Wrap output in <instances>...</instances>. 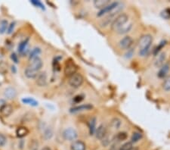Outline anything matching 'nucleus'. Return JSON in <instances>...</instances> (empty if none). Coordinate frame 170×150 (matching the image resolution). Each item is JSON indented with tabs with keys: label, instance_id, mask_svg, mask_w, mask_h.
<instances>
[{
	"label": "nucleus",
	"instance_id": "1",
	"mask_svg": "<svg viewBox=\"0 0 170 150\" xmlns=\"http://www.w3.org/2000/svg\"><path fill=\"white\" fill-rule=\"evenodd\" d=\"M153 43V37L151 34H144L138 40L139 55L141 56H145L150 52L151 44Z\"/></svg>",
	"mask_w": 170,
	"mask_h": 150
},
{
	"label": "nucleus",
	"instance_id": "2",
	"mask_svg": "<svg viewBox=\"0 0 170 150\" xmlns=\"http://www.w3.org/2000/svg\"><path fill=\"white\" fill-rule=\"evenodd\" d=\"M129 21V16L126 13H121L117 15L111 23V30L117 32L119 29L122 28Z\"/></svg>",
	"mask_w": 170,
	"mask_h": 150
},
{
	"label": "nucleus",
	"instance_id": "3",
	"mask_svg": "<svg viewBox=\"0 0 170 150\" xmlns=\"http://www.w3.org/2000/svg\"><path fill=\"white\" fill-rule=\"evenodd\" d=\"M83 77L80 74L76 73L73 75L70 76L68 79V84H70V86L73 88H79V86H82L83 84Z\"/></svg>",
	"mask_w": 170,
	"mask_h": 150
},
{
	"label": "nucleus",
	"instance_id": "4",
	"mask_svg": "<svg viewBox=\"0 0 170 150\" xmlns=\"http://www.w3.org/2000/svg\"><path fill=\"white\" fill-rule=\"evenodd\" d=\"M77 137H78V133L73 128H67L63 132V137L66 140L73 141L77 138Z\"/></svg>",
	"mask_w": 170,
	"mask_h": 150
},
{
	"label": "nucleus",
	"instance_id": "5",
	"mask_svg": "<svg viewBox=\"0 0 170 150\" xmlns=\"http://www.w3.org/2000/svg\"><path fill=\"white\" fill-rule=\"evenodd\" d=\"M133 44V39L129 36H126L122 39H121L119 42V47L121 49H130Z\"/></svg>",
	"mask_w": 170,
	"mask_h": 150
},
{
	"label": "nucleus",
	"instance_id": "6",
	"mask_svg": "<svg viewBox=\"0 0 170 150\" xmlns=\"http://www.w3.org/2000/svg\"><path fill=\"white\" fill-rule=\"evenodd\" d=\"M119 2H112L110 5H108V6L105 7V8L99 11V12H98L97 16L98 17H101V16L104 15V14H110L111 12H113V10L115 9L116 7L117 6Z\"/></svg>",
	"mask_w": 170,
	"mask_h": 150
},
{
	"label": "nucleus",
	"instance_id": "7",
	"mask_svg": "<svg viewBox=\"0 0 170 150\" xmlns=\"http://www.w3.org/2000/svg\"><path fill=\"white\" fill-rule=\"evenodd\" d=\"M77 67L74 64L73 61H68L65 65L64 68V74L68 77L73 75L74 74L77 73Z\"/></svg>",
	"mask_w": 170,
	"mask_h": 150
},
{
	"label": "nucleus",
	"instance_id": "8",
	"mask_svg": "<svg viewBox=\"0 0 170 150\" xmlns=\"http://www.w3.org/2000/svg\"><path fill=\"white\" fill-rule=\"evenodd\" d=\"M43 65V62L42 61V59L39 57L35 58V59H32L29 60V65L28 67H30V68L32 69L37 70V71L39 72V70L42 68Z\"/></svg>",
	"mask_w": 170,
	"mask_h": 150
},
{
	"label": "nucleus",
	"instance_id": "9",
	"mask_svg": "<svg viewBox=\"0 0 170 150\" xmlns=\"http://www.w3.org/2000/svg\"><path fill=\"white\" fill-rule=\"evenodd\" d=\"M13 112V107L9 104H3L0 107V115L3 117H8Z\"/></svg>",
	"mask_w": 170,
	"mask_h": 150
},
{
	"label": "nucleus",
	"instance_id": "10",
	"mask_svg": "<svg viewBox=\"0 0 170 150\" xmlns=\"http://www.w3.org/2000/svg\"><path fill=\"white\" fill-rule=\"evenodd\" d=\"M29 38H27L24 40L21 41L19 43L18 47V51L20 55H21L22 56H24V55H26L27 52H28V44H29Z\"/></svg>",
	"mask_w": 170,
	"mask_h": 150
},
{
	"label": "nucleus",
	"instance_id": "11",
	"mask_svg": "<svg viewBox=\"0 0 170 150\" xmlns=\"http://www.w3.org/2000/svg\"><path fill=\"white\" fill-rule=\"evenodd\" d=\"M95 136L98 140H102L107 136V127L104 124H100L95 131Z\"/></svg>",
	"mask_w": 170,
	"mask_h": 150
},
{
	"label": "nucleus",
	"instance_id": "12",
	"mask_svg": "<svg viewBox=\"0 0 170 150\" xmlns=\"http://www.w3.org/2000/svg\"><path fill=\"white\" fill-rule=\"evenodd\" d=\"M36 83L39 86H46L47 85V75L46 72H41L38 74L36 77Z\"/></svg>",
	"mask_w": 170,
	"mask_h": 150
},
{
	"label": "nucleus",
	"instance_id": "13",
	"mask_svg": "<svg viewBox=\"0 0 170 150\" xmlns=\"http://www.w3.org/2000/svg\"><path fill=\"white\" fill-rule=\"evenodd\" d=\"M165 61H166V53L163 52H160V53H159L156 56V59H155L154 60V66L156 67V68H160L161 67L166 63Z\"/></svg>",
	"mask_w": 170,
	"mask_h": 150
},
{
	"label": "nucleus",
	"instance_id": "14",
	"mask_svg": "<svg viewBox=\"0 0 170 150\" xmlns=\"http://www.w3.org/2000/svg\"><path fill=\"white\" fill-rule=\"evenodd\" d=\"M170 70V65L169 63H165L161 68H160V70L157 73V76L159 78L164 79L165 77H167L168 73H169Z\"/></svg>",
	"mask_w": 170,
	"mask_h": 150
},
{
	"label": "nucleus",
	"instance_id": "15",
	"mask_svg": "<svg viewBox=\"0 0 170 150\" xmlns=\"http://www.w3.org/2000/svg\"><path fill=\"white\" fill-rule=\"evenodd\" d=\"M92 108H93V106H92L91 104H84L80 105V106H75V107L70 108V111L71 113H77L82 111H88V110L92 109Z\"/></svg>",
	"mask_w": 170,
	"mask_h": 150
},
{
	"label": "nucleus",
	"instance_id": "16",
	"mask_svg": "<svg viewBox=\"0 0 170 150\" xmlns=\"http://www.w3.org/2000/svg\"><path fill=\"white\" fill-rule=\"evenodd\" d=\"M4 96L7 99H14L17 96V91L12 86H8V87L5 88L4 90Z\"/></svg>",
	"mask_w": 170,
	"mask_h": 150
},
{
	"label": "nucleus",
	"instance_id": "17",
	"mask_svg": "<svg viewBox=\"0 0 170 150\" xmlns=\"http://www.w3.org/2000/svg\"><path fill=\"white\" fill-rule=\"evenodd\" d=\"M112 2L110 0H95L93 2V5L95 8H98V9H103L105 7L110 5Z\"/></svg>",
	"mask_w": 170,
	"mask_h": 150
},
{
	"label": "nucleus",
	"instance_id": "18",
	"mask_svg": "<svg viewBox=\"0 0 170 150\" xmlns=\"http://www.w3.org/2000/svg\"><path fill=\"white\" fill-rule=\"evenodd\" d=\"M70 149L71 150H86V146L82 140H76L71 144Z\"/></svg>",
	"mask_w": 170,
	"mask_h": 150
},
{
	"label": "nucleus",
	"instance_id": "19",
	"mask_svg": "<svg viewBox=\"0 0 170 150\" xmlns=\"http://www.w3.org/2000/svg\"><path fill=\"white\" fill-rule=\"evenodd\" d=\"M88 130H89V133L91 136L95 134V131H96V118L95 117L90 118L88 123Z\"/></svg>",
	"mask_w": 170,
	"mask_h": 150
},
{
	"label": "nucleus",
	"instance_id": "20",
	"mask_svg": "<svg viewBox=\"0 0 170 150\" xmlns=\"http://www.w3.org/2000/svg\"><path fill=\"white\" fill-rule=\"evenodd\" d=\"M38 71L37 70L32 69V68H30V67H28V68H26L24 70V75L26 76L28 78L30 79H32V78H35L37 77L38 75Z\"/></svg>",
	"mask_w": 170,
	"mask_h": 150
},
{
	"label": "nucleus",
	"instance_id": "21",
	"mask_svg": "<svg viewBox=\"0 0 170 150\" xmlns=\"http://www.w3.org/2000/svg\"><path fill=\"white\" fill-rule=\"evenodd\" d=\"M29 133V130L26 127H19L16 130V135L19 138H23Z\"/></svg>",
	"mask_w": 170,
	"mask_h": 150
},
{
	"label": "nucleus",
	"instance_id": "22",
	"mask_svg": "<svg viewBox=\"0 0 170 150\" xmlns=\"http://www.w3.org/2000/svg\"><path fill=\"white\" fill-rule=\"evenodd\" d=\"M132 23H129L127 24V23H126V24L123 25V26L122 27V28H120L118 30H117V33L119 34H125L128 33V32H129L130 30L132 29Z\"/></svg>",
	"mask_w": 170,
	"mask_h": 150
},
{
	"label": "nucleus",
	"instance_id": "23",
	"mask_svg": "<svg viewBox=\"0 0 170 150\" xmlns=\"http://www.w3.org/2000/svg\"><path fill=\"white\" fill-rule=\"evenodd\" d=\"M22 102L23 104L29 105V106H33V107H36V106H38V102L36 99L33 98H30V97H27V98L22 99Z\"/></svg>",
	"mask_w": 170,
	"mask_h": 150
},
{
	"label": "nucleus",
	"instance_id": "24",
	"mask_svg": "<svg viewBox=\"0 0 170 150\" xmlns=\"http://www.w3.org/2000/svg\"><path fill=\"white\" fill-rule=\"evenodd\" d=\"M42 136L45 140H50V139L53 137V130H52L51 127H46L44 129V131H43Z\"/></svg>",
	"mask_w": 170,
	"mask_h": 150
},
{
	"label": "nucleus",
	"instance_id": "25",
	"mask_svg": "<svg viewBox=\"0 0 170 150\" xmlns=\"http://www.w3.org/2000/svg\"><path fill=\"white\" fill-rule=\"evenodd\" d=\"M40 53H41V49L39 48V47H35L34 49H32V51L30 52V55H29V60L39 57V55Z\"/></svg>",
	"mask_w": 170,
	"mask_h": 150
},
{
	"label": "nucleus",
	"instance_id": "26",
	"mask_svg": "<svg viewBox=\"0 0 170 150\" xmlns=\"http://www.w3.org/2000/svg\"><path fill=\"white\" fill-rule=\"evenodd\" d=\"M162 87L166 92L170 91V75H168L164 78L162 84Z\"/></svg>",
	"mask_w": 170,
	"mask_h": 150
},
{
	"label": "nucleus",
	"instance_id": "27",
	"mask_svg": "<svg viewBox=\"0 0 170 150\" xmlns=\"http://www.w3.org/2000/svg\"><path fill=\"white\" fill-rule=\"evenodd\" d=\"M142 138V133H141L140 132L135 131V132H134V133H132V135L131 142H132V143H135V142H138V141L140 140Z\"/></svg>",
	"mask_w": 170,
	"mask_h": 150
},
{
	"label": "nucleus",
	"instance_id": "28",
	"mask_svg": "<svg viewBox=\"0 0 170 150\" xmlns=\"http://www.w3.org/2000/svg\"><path fill=\"white\" fill-rule=\"evenodd\" d=\"M8 23L6 20H2L0 21V34H4L6 30H8Z\"/></svg>",
	"mask_w": 170,
	"mask_h": 150
},
{
	"label": "nucleus",
	"instance_id": "29",
	"mask_svg": "<svg viewBox=\"0 0 170 150\" xmlns=\"http://www.w3.org/2000/svg\"><path fill=\"white\" fill-rule=\"evenodd\" d=\"M128 135L126 132H120V133H117L115 136V140H117L118 142H121V141L126 140L127 139Z\"/></svg>",
	"mask_w": 170,
	"mask_h": 150
},
{
	"label": "nucleus",
	"instance_id": "30",
	"mask_svg": "<svg viewBox=\"0 0 170 150\" xmlns=\"http://www.w3.org/2000/svg\"><path fill=\"white\" fill-rule=\"evenodd\" d=\"M166 40L161 41V42L160 43V44H159L158 46H157L156 48H155V49L153 50V54H154L155 56H157V55H158L159 53H160L161 49H162L166 46Z\"/></svg>",
	"mask_w": 170,
	"mask_h": 150
},
{
	"label": "nucleus",
	"instance_id": "31",
	"mask_svg": "<svg viewBox=\"0 0 170 150\" xmlns=\"http://www.w3.org/2000/svg\"><path fill=\"white\" fill-rule=\"evenodd\" d=\"M110 126L115 130L119 129L121 126V121L119 118H113L110 122Z\"/></svg>",
	"mask_w": 170,
	"mask_h": 150
},
{
	"label": "nucleus",
	"instance_id": "32",
	"mask_svg": "<svg viewBox=\"0 0 170 150\" xmlns=\"http://www.w3.org/2000/svg\"><path fill=\"white\" fill-rule=\"evenodd\" d=\"M160 16L162 18L165 20L170 19V8H166L160 12Z\"/></svg>",
	"mask_w": 170,
	"mask_h": 150
},
{
	"label": "nucleus",
	"instance_id": "33",
	"mask_svg": "<svg viewBox=\"0 0 170 150\" xmlns=\"http://www.w3.org/2000/svg\"><path fill=\"white\" fill-rule=\"evenodd\" d=\"M29 149L30 150L39 149V142L37 140H32L29 142Z\"/></svg>",
	"mask_w": 170,
	"mask_h": 150
},
{
	"label": "nucleus",
	"instance_id": "34",
	"mask_svg": "<svg viewBox=\"0 0 170 150\" xmlns=\"http://www.w3.org/2000/svg\"><path fill=\"white\" fill-rule=\"evenodd\" d=\"M133 148V143L132 142H126L120 146L119 150H132Z\"/></svg>",
	"mask_w": 170,
	"mask_h": 150
},
{
	"label": "nucleus",
	"instance_id": "35",
	"mask_svg": "<svg viewBox=\"0 0 170 150\" xmlns=\"http://www.w3.org/2000/svg\"><path fill=\"white\" fill-rule=\"evenodd\" d=\"M30 3H31L33 5H35L36 7H38V8H41L42 10H46L45 5H43L40 1H38V0H32Z\"/></svg>",
	"mask_w": 170,
	"mask_h": 150
},
{
	"label": "nucleus",
	"instance_id": "36",
	"mask_svg": "<svg viewBox=\"0 0 170 150\" xmlns=\"http://www.w3.org/2000/svg\"><path fill=\"white\" fill-rule=\"evenodd\" d=\"M8 70V64L5 61H0V73H5Z\"/></svg>",
	"mask_w": 170,
	"mask_h": 150
},
{
	"label": "nucleus",
	"instance_id": "37",
	"mask_svg": "<svg viewBox=\"0 0 170 150\" xmlns=\"http://www.w3.org/2000/svg\"><path fill=\"white\" fill-rule=\"evenodd\" d=\"M83 99H84V96H83V95H77V96H76L73 98V102H75V103H79V102H82Z\"/></svg>",
	"mask_w": 170,
	"mask_h": 150
},
{
	"label": "nucleus",
	"instance_id": "38",
	"mask_svg": "<svg viewBox=\"0 0 170 150\" xmlns=\"http://www.w3.org/2000/svg\"><path fill=\"white\" fill-rule=\"evenodd\" d=\"M6 141H7L6 137H5L3 134L0 133V147L4 146L5 145V143H6Z\"/></svg>",
	"mask_w": 170,
	"mask_h": 150
},
{
	"label": "nucleus",
	"instance_id": "39",
	"mask_svg": "<svg viewBox=\"0 0 170 150\" xmlns=\"http://www.w3.org/2000/svg\"><path fill=\"white\" fill-rule=\"evenodd\" d=\"M14 27H15V22H12L9 25H8V30H7V33H8V34H11L13 32Z\"/></svg>",
	"mask_w": 170,
	"mask_h": 150
},
{
	"label": "nucleus",
	"instance_id": "40",
	"mask_svg": "<svg viewBox=\"0 0 170 150\" xmlns=\"http://www.w3.org/2000/svg\"><path fill=\"white\" fill-rule=\"evenodd\" d=\"M11 59H12V60L13 61L14 63H16V64H18V63L19 62L18 57V55H16L15 53H12V55H11Z\"/></svg>",
	"mask_w": 170,
	"mask_h": 150
},
{
	"label": "nucleus",
	"instance_id": "41",
	"mask_svg": "<svg viewBox=\"0 0 170 150\" xmlns=\"http://www.w3.org/2000/svg\"><path fill=\"white\" fill-rule=\"evenodd\" d=\"M12 72H13V73H16V71H17V70H16V68H15V66H12Z\"/></svg>",
	"mask_w": 170,
	"mask_h": 150
},
{
	"label": "nucleus",
	"instance_id": "42",
	"mask_svg": "<svg viewBox=\"0 0 170 150\" xmlns=\"http://www.w3.org/2000/svg\"><path fill=\"white\" fill-rule=\"evenodd\" d=\"M42 150H52V149H51L49 147H48V146H46V147H43Z\"/></svg>",
	"mask_w": 170,
	"mask_h": 150
},
{
	"label": "nucleus",
	"instance_id": "43",
	"mask_svg": "<svg viewBox=\"0 0 170 150\" xmlns=\"http://www.w3.org/2000/svg\"><path fill=\"white\" fill-rule=\"evenodd\" d=\"M3 57V55H2V53L1 52H0V60H1L2 59V58Z\"/></svg>",
	"mask_w": 170,
	"mask_h": 150
}]
</instances>
